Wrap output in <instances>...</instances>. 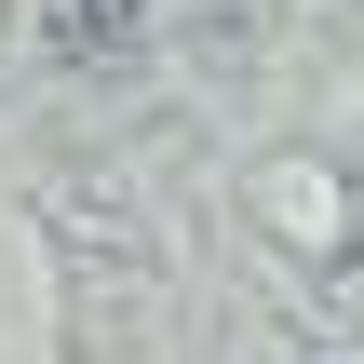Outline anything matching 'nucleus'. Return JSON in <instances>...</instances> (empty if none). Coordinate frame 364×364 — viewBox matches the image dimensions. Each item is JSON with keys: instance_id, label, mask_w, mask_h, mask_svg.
Returning a JSON list of instances; mask_svg holds the SVG:
<instances>
[{"instance_id": "nucleus-1", "label": "nucleus", "mask_w": 364, "mask_h": 364, "mask_svg": "<svg viewBox=\"0 0 364 364\" xmlns=\"http://www.w3.org/2000/svg\"><path fill=\"white\" fill-rule=\"evenodd\" d=\"M54 27H68V41H81V54H108V41H122V27H135V0H54Z\"/></svg>"}]
</instances>
